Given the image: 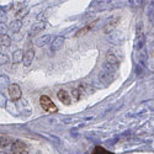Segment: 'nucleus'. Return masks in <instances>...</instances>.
<instances>
[{
    "label": "nucleus",
    "mask_w": 154,
    "mask_h": 154,
    "mask_svg": "<svg viewBox=\"0 0 154 154\" xmlns=\"http://www.w3.org/2000/svg\"><path fill=\"white\" fill-rule=\"evenodd\" d=\"M40 105L45 111H47L49 113H54L58 110L57 106L54 105V102L52 101V99H51L49 96H47V95H42L40 97Z\"/></svg>",
    "instance_id": "nucleus-1"
},
{
    "label": "nucleus",
    "mask_w": 154,
    "mask_h": 154,
    "mask_svg": "<svg viewBox=\"0 0 154 154\" xmlns=\"http://www.w3.org/2000/svg\"><path fill=\"white\" fill-rule=\"evenodd\" d=\"M8 93H9V99L11 101H17L22 96V90L17 84H10L8 86Z\"/></svg>",
    "instance_id": "nucleus-2"
},
{
    "label": "nucleus",
    "mask_w": 154,
    "mask_h": 154,
    "mask_svg": "<svg viewBox=\"0 0 154 154\" xmlns=\"http://www.w3.org/2000/svg\"><path fill=\"white\" fill-rule=\"evenodd\" d=\"M35 58V49L33 48H27L26 51L23 52V66L25 67H30L31 63Z\"/></svg>",
    "instance_id": "nucleus-3"
},
{
    "label": "nucleus",
    "mask_w": 154,
    "mask_h": 154,
    "mask_svg": "<svg viewBox=\"0 0 154 154\" xmlns=\"http://www.w3.org/2000/svg\"><path fill=\"white\" fill-rule=\"evenodd\" d=\"M46 25H47V22H40V21H37L36 23L32 25V27H31V30H30V32H29V36H31V37L37 36L42 30H45Z\"/></svg>",
    "instance_id": "nucleus-4"
},
{
    "label": "nucleus",
    "mask_w": 154,
    "mask_h": 154,
    "mask_svg": "<svg viewBox=\"0 0 154 154\" xmlns=\"http://www.w3.org/2000/svg\"><path fill=\"white\" fill-rule=\"evenodd\" d=\"M57 97H58V100L62 102V104H64V105H69L70 102H72L70 95H69L68 91H66V90H59V91L57 93Z\"/></svg>",
    "instance_id": "nucleus-5"
},
{
    "label": "nucleus",
    "mask_w": 154,
    "mask_h": 154,
    "mask_svg": "<svg viewBox=\"0 0 154 154\" xmlns=\"http://www.w3.org/2000/svg\"><path fill=\"white\" fill-rule=\"evenodd\" d=\"M11 150L12 153H17V152H23V150H27V146L25 144L22 140H14V143L11 146Z\"/></svg>",
    "instance_id": "nucleus-6"
},
{
    "label": "nucleus",
    "mask_w": 154,
    "mask_h": 154,
    "mask_svg": "<svg viewBox=\"0 0 154 154\" xmlns=\"http://www.w3.org/2000/svg\"><path fill=\"white\" fill-rule=\"evenodd\" d=\"M63 46H64V37L58 36V37L54 38L53 42H52V45H51V49H52L53 52H56V51H59Z\"/></svg>",
    "instance_id": "nucleus-7"
},
{
    "label": "nucleus",
    "mask_w": 154,
    "mask_h": 154,
    "mask_svg": "<svg viewBox=\"0 0 154 154\" xmlns=\"http://www.w3.org/2000/svg\"><path fill=\"white\" fill-rule=\"evenodd\" d=\"M12 143H14V139H12L11 137L0 136V149L6 148V147H10Z\"/></svg>",
    "instance_id": "nucleus-8"
},
{
    "label": "nucleus",
    "mask_w": 154,
    "mask_h": 154,
    "mask_svg": "<svg viewBox=\"0 0 154 154\" xmlns=\"http://www.w3.org/2000/svg\"><path fill=\"white\" fill-rule=\"evenodd\" d=\"M78 90L80 91V94H84V95H90L95 91V89L91 86V85H88V84H82L79 88H78Z\"/></svg>",
    "instance_id": "nucleus-9"
},
{
    "label": "nucleus",
    "mask_w": 154,
    "mask_h": 154,
    "mask_svg": "<svg viewBox=\"0 0 154 154\" xmlns=\"http://www.w3.org/2000/svg\"><path fill=\"white\" fill-rule=\"evenodd\" d=\"M11 58H12V63H15V64L22 62L23 60V51L22 49H16L15 52L12 53Z\"/></svg>",
    "instance_id": "nucleus-10"
},
{
    "label": "nucleus",
    "mask_w": 154,
    "mask_h": 154,
    "mask_svg": "<svg viewBox=\"0 0 154 154\" xmlns=\"http://www.w3.org/2000/svg\"><path fill=\"white\" fill-rule=\"evenodd\" d=\"M49 38H51L49 35L41 36V37H38L37 40L35 41V43H36V46H38V47H43V46H46V45L49 42Z\"/></svg>",
    "instance_id": "nucleus-11"
},
{
    "label": "nucleus",
    "mask_w": 154,
    "mask_h": 154,
    "mask_svg": "<svg viewBox=\"0 0 154 154\" xmlns=\"http://www.w3.org/2000/svg\"><path fill=\"white\" fill-rule=\"evenodd\" d=\"M21 26H22V23L20 20H14V21H11L10 25H9V30H11L12 32H19L21 30Z\"/></svg>",
    "instance_id": "nucleus-12"
},
{
    "label": "nucleus",
    "mask_w": 154,
    "mask_h": 154,
    "mask_svg": "<svg viewBox=\"0 0 154 154\" xmlns=\"http://www.w3.org/2000/svg\"><path fill=\"white\" fill-rule=\"evenodd\" d=\"M93 25H94V23H89V25H86V26H84L82 30H79L78 32L75 33V36H76V37H82V36H84V35H85V33H88L89 31H91Z\"/></svg>",
    "instance_id": "nucleus-13"
},
{
    "label": "nucleus",
    "mask_w": 154,
    "mask_h": 154,
    "mask_svg": "<svg viewBox=\"0 0 154 154\" xmlns=\"http://www.w3.org/2000/svg\"><path fill=\"white\" fill-rule=\"evenodd\" d=\"M91 154H113V153L107 150V149H105L104 147H101V146H96L94 148V150L91 152Z\"/></svg>",
    "instance_id": "nucleus-14"
},
{
    "label": "nucleus",
    "mask_w": 154,
    "mask_h": 154,
    "mask_svg": "<svg viewBox=\"0 0 154 154\" xmlns=\"http://www.w3.org/2000/svg\"><path fill=\"white\" fill-rule=\"evenodd\" d=\"M144 46V35L140 32V33H138L137 35V41H136V47H137V49H140Z\"/></svg>",
    "instance_id": "nucleus-15"
},
{
    "label": "nucleus",
    "mask_w": 154,
    "mask_h": 154,
    "mask_svg": "<svg viewBox=\"0 0 154 154\" xmlns=\"http://www.w3.org/2000/svg\"><path fill=\"white\" fill-rule=\"evenodd\" d=\"M29 14V9L27 8H21L20 10H17L16 11V20H21L22 17H25V16H26Z\"/></svg>",
    "instance_id": "nucleus-16"
},
{
    "label": "nucleus",
    "mask_w": 154,
    "mask_h": 154,
    "mask_svg": "<svg viewBox=\"0 0 154 154\" xmlns=\"http://www.w3.org/2000/svg\"><path fill=\"white\" fill-rule=\"evenodd\" d=\"M10 45H11L10 36L5 35V36H2V37H0V46H3V47H9Z\"/></svg>",
    "instance_id": "nucleus-17"
},
{
    "label": "nucleus",
    "mask_w": 154,
    "mask_h": 154,
    "mask_svg": "<svg viewBox=\"0 0 154 154\" xmlns=\"http://www.w3.org/2000/svg\"><path fill=\"white\" fill-rule=\"evenodd\" d=\"M106 62H107V64H110V66H116L117 64V58H116L115 54L109 53V54H106Z\"/></svg>",
    "instance_id": "nucleus-18"
},
{
    "label": "nucleus",
    "mask_w": 154,
    "mask_h": 154,
    "mask_svg": "<svg viewBox=\"0 0 154 154\" xmlns=\"http://www.w3.org/2000/svg\"><path fill=\"white\" fill-rule=\"evenodd\" d=\"M6 32H8V26H6L4 22H0V37L5 36Z\"/></svg>",
    "instance_id": "nucleus-19"
},
{
    "label": "nucleus",
    "mask_w": 154,
    "mask_h": 154,
    "mask_svg": "<svg viewBox=\"0 0 154 154\" xmlns=\"http://www.w3.org/2000/svg\"><path fill=\"white\" fill-rule=\"evenodd\" d=\"M9 62V57L5 53H0V66H4Z\"/></svg>",
    "instance_id": "nucleus-20"
},
{
    "label": "nucleus",
    "mask_w": 154,
    "mask_h": 154,
    "mask_svg": "<svg viewBox=\"0 0 154 154\" xmlns=\"http://www.w3.org/2000/svg\"><path fill=\"white\" fill-rule=\"evenodd\" d=\"M9 78L8 76H0V86H9Z\"/></svg>",
    "instance_id": "nucleus-21"
},
{
    "label": "nucleus",
    "mask_w": 154,
    "mask_h": 154,
    "mask_svg": "<svg viewBox=\"0 0 154 154\" xmlns=\"http://www.w3.org/2000/svg\"><path fill=\"white\" fill-rule=\"evenodd\" d=\"M6 102H8V99L5 97L4 94L0 93V106H2V107H5V106H6Z\"/></svg>",
    "instance_id": "nucleus-22"
},
{
    "label": "nucleus",
    "mask_w": 154,
    "mask_h": 154,
    "mask_svg": "<svg viewBox=\"0 0 154 154\" xmlns=\"http://www.w3.org/2000/svg\"><path fill=\"white\" fill-rule=\"evenodd\" d=\"M72 94L74 95V97H75V99H79V97H80V95H82V94H80V91H79V90H78V89H76V88H74V89H73Z\"/></svg>",
    "instance_id": "nucleus-23"
},
{
    "label": "nucleus",
    "mask_w": 154,
    "mask_h": 154,
    "mask_svg": "<svg viewBox=\"0 0 154 154\" xmlns=\"http://www.w3.org/2000/svg\"><path fill=\"white\" fill-rule=\"evenodd\" d=\"M149 19L154 23V9L153 8H150V10H149Z\"/></svg>",
    "instance_id": "nucleus-24"
},
{
    "label": "nucleus",
    "mask_w": 154,
    "mask_h": 154,
    "mask_svg": "<svg viewBox=\"0 0 154 154\" xmlns=\"http://www.w3.org/2000/svg\"><path fill=\"white\" fill-rule=\"evenodd\" d=\"M5 14H6V10H4L3 8H0V19H3L5 16Z\"/></svg>",
    "instance_id": "nucleus-25"
},
{
    "label": "nucleus",
    "mask_w": 154,
    "mask_h": 154,
    "mask_svg": "<svg viewBox=\"0 0 154 154\" xmlns=\"http://www.w3.org/2000/svg\"><path fill=\"white\" fill-rule=\"evenodd\" d=\"M14 154H29L27 150H23V152H17V153H14Z\"/></svg>",
    "instance_id": "nucleus-26"
},
{
    "label": "nucleus",
    "mask_w": 154,
    "mask_h": 154,
    "mask_svg": "<svg viewBox=\"0 0 154 154\" xmlns=\"http://www.w3.org/2000/svg\"><path fill=\"white\" fill-rule=\"evenodd\" d=\"M0 154H5V153L4 152H0Z\"/></svg>",
    "instance_id": "nucleus-27"
},
{
    "label": "nucleus",
    "mask_w": 154,
    "mask_h": 154,
    "mask_svg": "<svg viewBox=\"0 0 154 154\" xmlns=\"http://www.w3.org/2000/svg\"><path fill=\"white\" fill-rule=\"evenodd\" d=\"M0 47H2V46H0Z\"/></svg>",
    "instance_id": "nucleus-28"
}]
</instances>
